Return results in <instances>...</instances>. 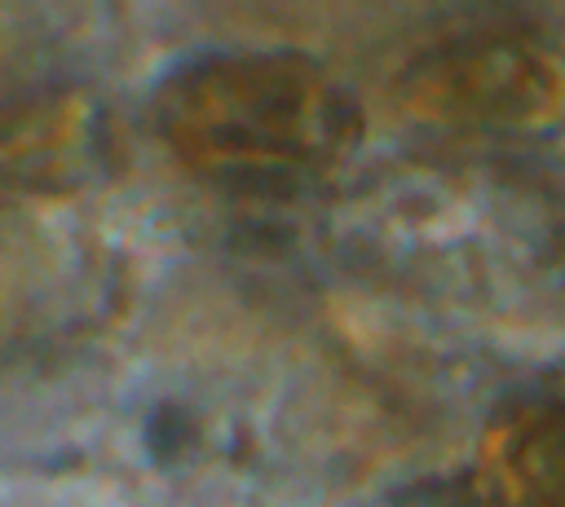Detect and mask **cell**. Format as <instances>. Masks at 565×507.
<instances>
[{"mask_svg":"<svg viewBox=\"0 0 565 507\" xmlns=\"http://www.w3.org/2000/svg\"><path fill=\"white\" fill-rule=\"evenodd\" d=\"M397 97L411 115L446 128H543L565 106V57L516 22L463 26L406 62Z\"/></svg>","mask_w":565,"mask_h":507,"instance_id":"obj_2","label":"cell"},{"mask_svg":"<svg viewBox=\"0 0 565 507\" xmlns=\"http://www.w3.org/2000/svg\"><path fill=\"white\" fill-rule=\"evenodd\" d=\"M481 489L494 507H565V401L530 397L490 423Z\"/></svg>","mask_w":565,"mask_h":507,"instance_id":"obj_3","label":"cell"},{"mask_svg":"<svg viewBox=\"0 0 565 507\" xmlns=\"http://www.w3.org/2000/svg\"><path fill=\"white\" fill-rule=\"evenodd\" d=\"M159 132L212 181L287 190L358 141V101L296 53H207L159 88Z\"/></svg>","mask_w":565,"mask_h":507,"instance_id":"obj_1","label":"cell"}]
</instances>
